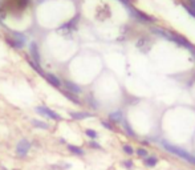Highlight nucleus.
<instances>
[{
	"mask_svg": "<svg viewBox=\"0 0 195 170\" xmlns=\"http://www.w3.org/2000/svg\"><path fill=\"white\" fill-rule=\"evenodd\" d=\"M78 21V19L77 17H75V19H72V20L69 21V23H65L64 25L61 27L60 29H64V28H67V29H72V31H75L76 29V23Z\"/></svg>",
	"mask_w": 195,
	"mask_h": 170,
	"instance_id": "16",
	"label": "nucleus"
},
{
	"mask_svg": "<svg viewBox=\"0 0 195 170\" xmlns=\"http://www.w3.org/2000/svg\"><path fill=\"white\" fill-rule=\"evenodd\" d=\"M70 166H72V165H70V164H65V165H64V167H65V169H70Z\"/></svg>",
	"mask_w": 195,
	"mask_h": 170,
	"instance_id": "27",
	"label": "nucleus"
},
{
	"mask_svg": "<svg viewBox=\"0 0 195 170\" xmlns=\"http://www.w3.org/2000/svg\"><path fill=\"white\" fill-rule=\"evenodd\" d=\"M64 85L67 86V89L69 90V92H72L73 94H80L82 90H81V88L78 86L77 84H75V82H72V81H64Z\"/></svg>",
	"mask_w": 195,
	"mask_h": 170,
	"instance_id": "7",
	"label": "nucleus"
},
{
	"mask_svg": "<svg viewBox=\"0 0 195 170\" xmlns=\"http://www.w3.org/2000/svg\"><path fill=\"white\" fill-rule=\"evenodd\" d=\"M67 148H68V150H69L72 154H75V156H78V157L85 156V150H84L82 148H80V146L72 145V143H68Z\"/></svg>",
	"mask_w": 195,
	"mask_h": 170,
	"instance_id": "8",
	"label": "nucleus"
},
{
	"mask_svg": "<svg viewBox=\"0 0 195 170\" xmlns=\"http://www.w3.org/2000/svg\"><path fill=\"white\" fill-rule=\"evenodd\" d=\"M122 150L125 154H128V156H133L134 154V149L131 145H129V143H125V145L122 146Z\"/></svg>",
	"mask_w": 195,
	"mask_h": 170,
	"instance_id": "19",
	"label": "nucleus"
},
{
	"mask_svg": "<svg viewBox=\"0 0 195 170\" xmlns=\"http://www.w3.org/2000/svg\"><path fill=\"white\" fill-rule=\"evenodd\" d=\"M7 42H8L11 47L16 48V49H23V48H24V45H25V44H23L22 41L16 40L15 37H7Z\"/></svg>",
	"mask_w": 195,
	"mask_h": 170,
	"instance_id": "11",
	"label": "nucleus"
},
{
	"mask_svg": "<svg viewBox=\"0 0 195 170\" xmlns=\"http://www.w3.org/2000/svg\"><path fill=\"white\" fill-rule=\"evenodd\" d=\"M161 145H162L163 149H165V150H167L168 153H171V154H174V156L179 157V158L184 159V161L190 162V164L195 165V156L190 154L189 151H186L184 149L179 148V146H175V145H171V143L166 142V141H161Z\"/></svg>",
	"mask_w": 195,
	"mask_h": 170,
	"instance_id": "1",
	"label": "nucleus"
},
{
	"mask_svg": "<svg viewBox=\"0 0 195 170\" xmlns=\"http://www.w3.org/2000/svg\"><path fill=\"white\" fill-rule=\"evenodd\" d=\"M101 124H102V126H104L105 129H109V130H114V126H113V124H112V122H109V121H102Z\"/></svg>",
	"mask_w": 195,
	"mask_h": 170,
	"instance_id": "24",
	"label": "nucleus"
},
{
	"mask_svg": "<svg viewBox=\"0 0 195 170\" xmlns=\"http://www.w3.org/2000/svg\"><path fill=\"white\" fill-rule=\"evenodd\" d=\"M29 50H31V56H32V60L35 61L36 64H39V65H40V63H41V57H40V52H39L37 44H36L35 41H33L32 44H31Z\"/></svg>",
	"mask_w": 195,
	"mask_h": 170,
	"instance_id": "6",
	"label": "nucleus"
},
{
	"mask_svg": "<svg viewBox=\"0 0 195 170\" xmlns=\"http://www.w3.org/2000/svg\"><path fill=\"white\" fill-rule=\"evenodd\" d=\"M69 114L75 120H85V118H89V117L93 116L89 112H69Z\"/></svg>",
	"mask_w": 195,
	"mask_h": 170,
	"instance_id": "9",
	"label": "nucleus"
},
{
	"mask_svg": "<svg viewBox=\"0 0 195 170\" xmlns=\"http://www.w3.org/2000/svg\"><path fill=\"white\" fill-rule=\"evenodd\" d=\"M36 110L39 112V113H41V116H45V117H49L51 120H54V121H61V116H60L59 113H56L54 110H52V109H49L48 106H37L36 108Z\"/></svg>",
	"mask_w": 195,
	"mask_h": 170,
	"instance_id": "3",
	"label": "nucleus"
},
{
	"mask_svg": "<svg viewBox=\"0 0 195 170\" xmlns=\"http://www.w3.org/2000/svg\"><path fill=\"white\" fill-rule=\"evenodd\" d=\"M122 165L126 167V169H129V170H130V169H133V167H134V162L131 161V159H125Z\"/></svg>",
	"mask_w": 195,
	"mask_h": 170,
	"instance_id": "23",
	"label": "nucleus"
},
{
	"mask_svg": "<svg viewBox=\"0 0 195 170\" xmlns=\"http://www.w3.org/2000/svg\"><path fill=\"white\" fill-rule=\"evenodd\" d=\"M183 8L187 11V12H189V15H190V16H192V17L195 19V9L191 7V5H187L186 3H184V4H183Z\"/></svg>",
	"mask_w": 195,
	"mask_h": 170,
	"instance_id": "22",
	"label": "nucleus"
},
{
	"mask_svg": "<svg viewBox=\"0 0 195 170\" xmlns=\"http://www.w3.org/2000/svg\"><path fill=\"white\" fill-rule=\"evenodd\" d=\"M121 126L123 128V130H125L126 133H128V135H130V137H137L135 132H134L133 129H131V126L129 125V122L126 121V120H123L122 122H121Z\"/></svg>",
	"mask_w": 195,
	"mask_h": 170,
	"instance_id": "12",
	"label": "nucleus"
},
{
	"mask_svg": "<svg viewBox=\"0 0 195 170\" xmlns=\"http://www.w3.org/2000/svg\"><path fill=\"white\" fill-rule=\"evenodd\" d=\"M145 159V165H146L147 167H154L155 165L158 164V158L155 156H147Z\"/></svg>",
	"mask_w": 195,
	"mask_h": 170,
	"instance_id": "13",
	"label": "nucleus"
},
{
	"mask_svg": "<svg viewBox=\"0 0 195 170\" xmlns=\"http://www.w3.org/2000/svg\"><path fill=\"white\" fill-rule=\"evenodd\" d=\"M32 125L35 128H39V129H49V124H47V122L44 121H40V120H32Z\"/></svg>",
	"mask_w": 195,
	"mask_h": 170,
	"instance_id": "14",
	"label": "nucleus"
},
{
	"mask_svg": "<svg viewBox=\"0 0 195 170\" xmlns=\"http://www.w3.org/2000/svg\"><path fill=\"white\" fill-rule=\"evenodd\" d=\"M62 94H64L67 98H69L70 101H73V102L78 104V105H80V104H81V101L77 98V96H76V94H73V93H72V92H69V90H64V92H62Z\"/></svg>",
	"mask_w": 195,
	"mask_h": 170,
	"instance_id": "15",
	"label": "nucleus"
},
{
	"mask_svg": "<svg viewBox=\"0 0 195 170\" xmlns=\"http://www.w3.org/2000/svg\"><path fill=\"white\" fill-rule=\"evenodd\" d=\"M89 146H90V148H93V149H98V150H101V149H102V146L100 145L98 142H96L94 140H92L90 142H89Z\"/></svg>",
	"mask_w": 195,
	"mask_h": 170,
	"instance_id": "25",
	"label": "nucleus"
},
{
	"mask_svg": "<svg viewBox=\"0 0 195 170\" xmlns=\"http://www.w3.org/2000/svg\"><path fill=\"white\" fill-rule=\"evenodd\" d=\"M109 118L112 120L113 122H115V124H121V122L125 120V117H123L122 112H114V113L109 114Z\"/></svg>",
	"mask_w": 195,
	"mask_h": 170,
	"instance_id": "10",
	"label": "nucleus"
},
{
	"mask_svg": "<svg viewBox=\"0 0 195 170\" xmlns=\"http://www.w3.org/2000/svg\"><path fill=\"white\" fill-rule=\"evenodd\" d=\"M28 63H29V65L32 66V68L35 69V71L37 72V73H40L41 76H43V74H44V72H43V69H41V66L39 65V64H36V63H35V61H33V60H29V61H28Z\"/></svg>",
	"mask_w": 195,
	"mask_h": 170,
	"instance_id": "20",
	"label": "nucleus"
},
{
	"mask_svg": "<svg viewBox=\"0 0 195 170\" xmlns=\"http://www.w3.org/2000/svg\"><path fill=\"white\" fill-rule=\"evenodd\" d=\"M120 1L122 3V4H125V5H129V4H130L131 0H120Z\"/></svg>",
	"mask_w": 195,
	"mask_h": 170,
	"instance_id": "26",
	"label": "nucleus"
},
{
	"mask_svg": "<svg viewBox=\"0 0 195 170\" xmlns=\"http://www.w3.org/2000/svg\"><path fill=\"white\" fill-rule=\"evenodd\" d=\"M128 7H129V11L131 12V15H133L135 19H138V20L145 21V23H154V21H155L154 17H150L149 15H146V13H143V12H141V11L135 9V8L131 7V5H128Z\"/></svg>",
	"mask_w": 195,
	"mask_h": 170,
	"instance_id": "4",
	"label": "nucleus"
},
{
	"mask_svg": "<svg viewBox=\"0 0 195 170\" xmlns=\"http://www.w3.org/2000/svg\"><path fill=\"white\" fill-rule=\"evenodd\" d=\"M43 76H44V79H47V81H48L49 84L52 85V86H54V88H61L62 82H61V80H60L59 77L56 76V74L51 73V72H45Z\"/></svg>",
	"mask_w": 195,
	"mask_h": 170,
	"instance_id": "5",
	"label": "nucleus"
},
{
	"mask_svg": "<svg viewBox=\"0 0 195 170\" xmlns=\"http://www.w3.org/2000/svg\"><path fill=\"white\" fill-rule=\"evenodd\" d=\"M135 153H137V156H138L139 158H146V157L149 156V151H147L145 148H138L135 150Z\"/></svg>",
	"mask_w": 195,
	"mask_h": 170,
	"instance_id": "18",
	"label": "nucleus"
},
{
	"mask_svg": "<svg viewBox=\"0 0 195 170\" xmlns=\"http://www.w3.org/2000/svg\"><path fill=\"white\" fill-rule=\"evenodd\" d=\"M12 37H15V39L19 40V41H22L23 44H25V41H27V37H25L23 33H20V32H12Z\"/></svg>",
	"mask_w": 195,
	"mask_h": 170,
	"instance_id": "17",
	"label": "nucleus"
},
{
	"mask_svg": "<svg viewBox=\"0 0 195 170\" xmlns=\"http://www.w3.org/2000/svg\"><path fill=\"white\" fill-rule=\"evenodd\" d=\"M31 148H32V143L29 142V141L27 140V138H23V140H20L19 142H17L16 145V153L17 156L20 157V158H24V157H27V154L29 153Z\"/></svg>",
	"mask_w": 195,
	"mask_h": 170,
	"instance_id": "2",
	"label": "nucleus"
},
{
	"mask_svg": "<svg viewBox=\"0 0 195 170\" xmlns=\"http://www.w3.org/2000/svg\"><path fill=\"white\" fill-rule=\"evenodd\" d=\"M85 134L88 135L89 138H92V140H96V138H98V133H97L96 130H93V129H86L85 130Z\"/></svg>",
	"mask_w": 195,
	"mask_h": 170,
	"instance_id": "21",
	"label": "nucleus"
}]
</instances>
